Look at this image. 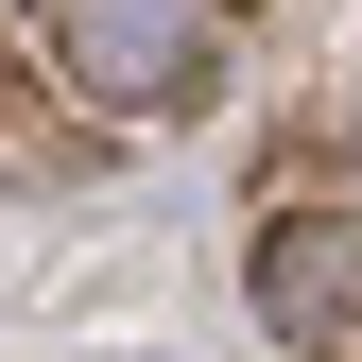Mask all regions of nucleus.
I'll use <instances>...</instances> for the list:
<instances>
[{"label":"nucleus","mask_w":362,"mask_h":362,"mask_svg":"<svg viewBox=\"0 0 362 362\" xmlns=\"http://www.w3.org/2000/svg\"><path fill=\"white\" fill-rule=\"evenodd\" d=\"M52 35H69V86H104V104L207 86V0H52Z\"/></svg>","instance_id":"1"},{"label":"nucleus","mask_w":362,"mask_h":362,"mask_svg":"<svg viewBox=\"0 0 362 362\" xmlns=\"http://www.w3.org/2000/svg\"><path fill=\"white\" fill-rule=\"evenodd\" d=\"M259 310H276L293 345L362 362V224H310V242H276V259H259Z\"/></svg>","instance_id":"2"}]
</instances>
